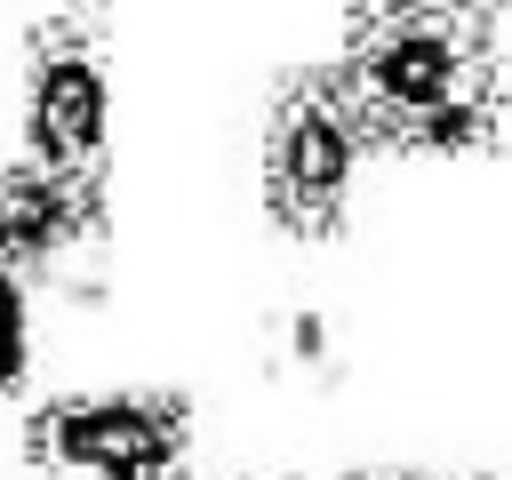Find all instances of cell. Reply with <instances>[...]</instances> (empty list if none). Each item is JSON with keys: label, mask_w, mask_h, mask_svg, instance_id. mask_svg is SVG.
<instances>
[{"label": "cell", "mask_w": 512, "mask_h": 480, "mask_svg": "<svg viewBox=\"0 0 512 480\" xmlns=\"http://www.w3.org/2000/svg\"><path fill=\"white\" fill-rule=\"evenodd\" d=\"M336 80L392 152H488L504 128V16L488 0H360Z\"/></svg>", "instance_id": "6da1fadb"}, {"label": "cell", "mask_w": 512, "mask_h": 480, "mask_svg": "<svg viewBox=\"0 0 512 480\" xmlns=\"http://www.w3.org/2000/svg\"><path fill=\"white\" fill-rule=\"evenodd\" d=\"M24 152L56 176L112 168V8L64 0L24 32Z\"/></svg>", "instance_id": "7a4b0ae2"}, {"label": "cell", "mask_w": 512, "mask_h": 480, "mask_svg": "<svg viewBox=\"0 0 512 480\" xmlns=\"http://www.w3.org/2000/svg\"><path fill=\"white\" fill-rule=\"evenodd\" d=\"M360 152H368V128H360L336 64L280 80V96L264 112V208H272V224L296 240H328L352 208Z\"/></svg>", "instance_id": "3957f363"}, {"label": "cell", "mask_w": 512, "mask_h": 480, "mask_svg": "<svg viewBox=\"0 0 512 480\" xmlns=\"http://www.w3.org/2000/svg\"><path fill=\"white\" fill-rule=\"evenodd\" d=\"M24 456L80 480H184L192 456V400L160 384H112V392H64L32 408Z\"/></svg>", "instance_id": "277c9868"}, {"label": "cell", "mask_w": 512, "mask_h": 480, "mask_svg": "<svg viewBox=\"0 0 512 480\" xmlns=\"http://www.w3.org/2000/svg\"><path fill=\"white\" fill-rule=\"evenodd\" d=\"M104 240V184L56 176L40 160H0V256L32 280L80 272Z\"/></svg>", "instance_id": "5b68a950"}, {"label": "cell", "mask_w": 512, "mask_h": 480, "mask_svg": "<svg viewBox=\"0 0 512 480\" xmlns=\"http://www.w3.org/2000/svg\"><path fill=\"white\" fill-rule=\"evenodd\" d=\"M264 368L272 376H296V384H336L344 376V344H336L328 312H312V304L272 312L264 320Z\"/></svg>", "instance_id": "8992f818"}, {"label": "cell", "mask_w": 512, "mask_h": 480, "mask_svg": "<svg viewBox=\"0 0 512 480\" xmlns=\"http://www.w3.org/2000/svg\"><path fill=\"white\" fill-rule=\"evenodd\" d=\"M32 376V272L0 256V400Z\"/></svg>", "instance_id": "52a82bcc"}]
</instances>
